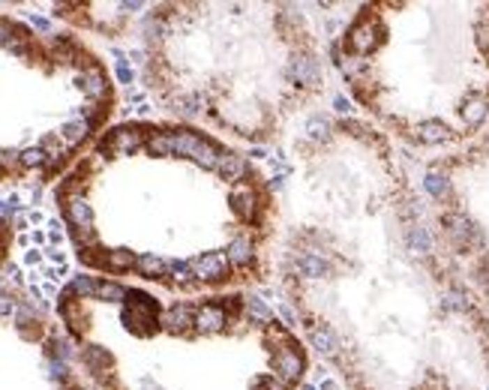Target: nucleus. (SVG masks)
<instances>
[{"mask_svg": "<svg viewBox=\"0 0 489 390\" xmlns=\"http://www.w3.org/2000/svg\"><path fill=\"white\" fill-rule=\"evenodd\" d=\"M84 363H91L93 369H105L108 363H112V357H108V352H103V348H84Z\"/></svg>", "mask_w": 489, "mask_h": 390, "instance_id": "obj_27", "label": "nucleus"}, {"mask_svg": "<svg viewBox=\"0 0 489 390\" xmlns=\"http://www.w3.org/2000/svg\"><path fill=\"white\" fill-rule=\"evenodd\" d=\"M135 262H138V258L129 253V249H114V253L105 255V267L108 270H129Z\"/></svg>", "mask_w": 489, "mask_h": 390, "instance_id": "obj_24", "label": "nucleus"}, {"mask_svg": "<svg viewBox=\"0 0 489 390\" xmlns=\"http://www.w3.org/2000/svg\"><path fill=\"white\" fill-rule=\"evenodd\" d=\"M303 390H313V387H303Z\"/></svg>", "mask_w": 489, "mask_h": 390, "instance_id": "obj_40", "label": "nucleus"}, {"mask_svg": "<svg viewBox=\"0 0 489 390\" xmlns=\"http://www.w3.org/2000/svg\"><path fill=\"white\" fill-rule=\"evenodd\" d=\"M313 345L322 354H336L339 352V339H336L333 330H327V327H315L313 330Z\"/></svg>", "mask_w": 489, "mask_h": 390, "instance_id": "obj_16", "label": "nucleus"}, {"mask_svg": "<svg viewBox=\"0 0 489 390\" xmlns=\"http://www.w3.org/2000/svg\"><path fill=\"white\" fill-rule=\"evenodd\" d=\"M13 309H15V303H13V297H6V294H0V318H6V315H13Z\"/></svg>", "mask_w": 489, "mask_h": 390, "instance_id": "obj_35", "label": "nucleus"}, {"mask_svg": "<svg viewBox=\"0 0 489 390\" xmlns=\"http://www.w3.org/2000/svg\"><path fill=\"white\" fill-rule=\"evenodd\" d=\"M292 75L297 78L301 84H318V66L313 63L309 57H301V60H294V69H292Z\"/></svg>", "mask_w": 489, "mask_h": 390, "instance_id": "obj_17", "label": "nucleus"}, {"mask_svg": "<svg viewBox=\"0 0 489 390\" xmlns=\"http://www.w3.org/2000/svg\"><path fill=\"white\" fill-rule=\"evenodd\" d=\"M66 390H78V387H66Z\"/></svg>", "mask_w": 489, "mask_h": 390, "instance_id": "obj_39", "label": "nucleus"}, {"mask_svg": "<svg viewBox=\"0 0 489 390\" xmlns=\"http://www.w3.org/2000/svg\"><path fill=\"white\" fill-rule=\"evenodd\" d=\"M135 267L142 270L147 279H159V276H163L165 270H168V264L163 262V258H156V255H142V258L135 262Z\"/></svg>", "mask_w": 489, "mask_h": 390, "instance_id": "obj_21", "label": "nucleus"}, {"mask_svg": "<svg viewBox=\"0 0 489 390\" xmlns=\"http://www.w3.org/2000/svg\"><path fill=\"white\" fill-rule=\"evenodd\" d=\"M462 117H465V123H472V126H477L481 120L486 117V99L483 96H472L465 103V108H462Z\"/></svg>", "mask_w": 489, "mask_h": 390, "instance_id": "obj_23", "label": "nucleus"}, {"mask_svg": "<svg viewBox=\"0 0 489 390\" xmlns=\"http://www.w3.org/2000/svg\"><path fill=\"white\" fill-rule=\"evenodd\" d=\"M333 105H336V112H339V114H348V112H352V103H348L345 96H336V99H333Z\"/></svg>", "mask_w": 489, "mask_h": 390, "instance_id": "obj_36", "label": "nucleus"}, {"mask_svg": "<svg viewBox=\"0 0 489 390\" xmlns=\"http://www.w3.org/2000/svg\"><path fill=\"white\" fill-rule=\"evenodd\" d=\"M423 189L432 198H444L447 195V189H451V183H447V177L442 174V172H426V177H423Z\"/></svg>", "mask_w": 489, "mask_h": 390, "instance_id": "obj_22", "label": "nucleus"}, {"mask_svg": "<svg viewBox=\"0 0 489 390\" xmlns=\"http://www.w3.org/2000/svg\"><path fill=\"white\" fill-rule=\"evenodd\" d=\"M408 249H412L414 255H426V253H432V234H429L426 228L414 225L412 232H408Z\"/></svg>", "mask_w": 489, "mask_h": 390, "instance_id": "obj_15", "label": "nucleus"}, {"mask_svg": "<svg viewBox=\"0 0 489 390\" xmlns=\"http://www.w3.org/2000/svg\"><path fill=\"white\" fill-rule=\"evenodd\" d=\"M213 172L219 177H225V180H241L243 172H246V163H243V156H237V153H228V150H223L219 153V163Z\"/></svg>", "mask_w": 489, "mask_h": 390, "instance_id": "obj_10", "label": "nucleus"}, {"mask_svg": "<svg viewBox=\"0 0 489 390\" xmlns=\"http://www.w3.org/2000/svg\"><path fill=\"white\" fill-rule=\"evenodd\" d=\"M33 24H36L39 30H48V22H45V18H33Z\"/></svg>", "mask_w": 489, "mask_h": 390, "instance_id": "obj_38", "label": "nucleus"}, {"mask_svg": "<svg viewBox=\"0 0 489 390\" xmlns=\"http://www.w3.org/2000/svg\"><path fill=\"white\" fill-rule=\"evenodd\" d=\"M378 36H375V24L373 22H357L352 30H348V48L354 54H369L375 48Z\"/></svg>", "mask_w": 489, "mask_h": 390, "instance_id": "obj_3", "label": "nucleus"}, {"mask_svg": "<svg viewBox=\"0 0 489 390\" xmlns=\"http://www.w3.org/2000/svg\"><path fill=\"white\" fill-rule=\"evenodd\" d=\"M61 315H63V322H66L69 327H73V333H82V330H84L82 309H78L75 303H66V300H63V303H61Z\"/></svg>", "mask_w": 489, "mask_h": 390, "instance_id": "obj_25", "label": "nucleus"}, {"mask_svg": "<svg viewBox=\"0 0 489 390\" xmlns=\"http://www.w3.org/2000/svg\"><path fill=\"white\" fill-rule=\"evenodd\" d=\"M444 225H447V234L453 237V243L456 246H468V240H477V232H474V225L468 223V219L462 213H447L444 216Z\"/></svg>", "mask_w": 489, "mask_h": 390, "instance_id": "obj_7", "label": "nucleus"}, {"mask_svg": "<svg viewBox=\"0 0 489 390\" xmlns=\"http://www.w3.org/2000/svg\"><path fill=\"white\" fill-rule=\"evenodd\" d=\"M159 303L153 297H147L142 292H126V313H123V322L126 327H133L138 336H147L156 330V322H159Z\"/></svg>", "mask_w": 489, "mask_h": 390, "instance_id": "obj_2", "label": "nucleus"}, {"mask_svg": "<svg viewBox=\"0 0 489 390\" xmlns=\"http://www.w3.org/2000/svg\"><path fill=\"white\" fill-rule=\"evenodd\" d=\"M87 120H75V123H66L63 126V133H61V138H63V150H69V147H75L78 142H84V135H87Z\"/></svg>", "mask_w": 489, "mask_h": 390, "instance_id": "obj_18", "label": "nucleus"}, {"mask_svg": "<svg viewBox=\"0 0 489 390\" xmlns=\"http://www.w3.org/2000/svg\"><path fill=\"white\" fill-rule=\"evenodd\" d=\"M223 324H225V313L219 306H202L195 313V327L202 330V333H216V330H223Z\"/></svg>", "mask_w": 489, "mask_h": 390, "instance_id": "obj_9", "label": "nucleus"}, {"mask_svg": "<svg viewBox=\"0 0 489 390\" xmlns=\"http://www.w3.org/2000/svg\"><path fill=\"white\" fill-rule=\"evenodd\" d=\"M297 267H301V273L309 279H322V276H327V270H331L324 258H318V255H303Z\"/></svg>", "mask_w": 489, "mask_h": 390, "instance_id": "obj_19", "label": "nucleus"}, {"mask_svg": "<svg viewBox=\"0 0 489 390\" xmlns=\"http://www.w3.org/2000/svg\"><path fill=\"white\" fill-rule=\"evenodd\" d=\"M444 306H451V309H468V300H465L462 292H447Z\"/></svg>", "mask_w": 489, "mask_h": 390, "instance_id": "obj_32", "label": "nucleus"}, {"mask_svg": "<svg viewBox=\"0 0 489 390\" xmlns=\"http://www.w3.org/2000/svg\"><path fill=\"white\" fill-rule=\"evenodd\" d=\"M117 78H121L123 84H129V82H133V69L126 66V60H123V54H117Z\"/></svg>", "mask_w": 489, "mask_h": 390, "instance_id": "obj_34", "label": "nucleus"}, {"mask_svg": "<svg viewBox=\"0 0 489 390\" xmlns=\"http://www.w3.org/2000/svg\"><path fill=\"white\" fill-rule=\"evenodd\" d=\"M417 135H421L423 144H442V142H447V138H451V129H447L444 123H438V120H426Z\"/></svg>", "mask_w": 489, "mask_h": 390, "instance_id": "obj_14", "label": "nucleus"}, {"mask_svg": "<svg viewBox=\"0 0 489 390\" xmlns=\"http://www.w3.org/2000/svg\"><path fill=\"white\" fill-rule=\"evenodd\" d=\"M96 297L103 300H126V288L114 283H96Z\"/></svg>", "mask_w": 489, "mask_h": 390, "instance_id": "obj_26", "label": "nucleus"}, {"mask_svg": "<svg viewBox=\"0 0 489 390\" xmlns=\"http://www.w3.org/2000/svg\"><path fill=\"white\" fill-rule=\"evenodd\" d=\"M142 142L144 138L138 129H117L108 142H103V153L105 150H112V153H133V150L142 147Z\"/></svg>", "mask_w": 489, "mask_h": 390, "instance_id": "obj_5", "label": "nucleus"}, {"mask_svg": "<svg viewBox=\"0 0 489 390\" xmlns=\"http://www.w3.org/2000/svg\"><path fill=\"white\" fill-rule=\"evenodd\" d=\"M232 202H234L237 216H241V219H253V213H255V193H253V189H249V186L234 189Z\"/></svg>", "mask_w": 489, "mask_h": 390, "instance_id": "obj_12", "label": "nucleus"}, {"mask_svg": "<svg viewBox=\"0 0 489 390\" xmlns=\"http://www.w3.org/2000/svg\"><path fill=\"white\" fill-rule=\"evenodd\" d=\"M246 306H249V315H253V318H258V322H271V309L264 306V300L249 297V300H246Z\"/></svg>", "mask_w": 489, "mask_h": 390, "instance_id": "obj_30", "label": "nucleus"}, {"mask_svg": "<svg viewBox=\"0 0 489 390\" xmlns=\"http://www.w3.org/2000/svg\"><path fill=\"white\" fill-rule=\"evenodd\" d=\"M82 87H84V93H87V96L103 99V96L108 93V82H105L103 69H99V66H87V69H84V75H82Z\"/></svg>", "mask_w": 489, "mask_h": 390, "instance_id": "obj_11", "label": "nucleus"}, {"mask_svg": "<svg viewBox=\"0 0 489 390\" xmlns=\"http://www.w3.org/2000/svg\"><path fill=\"white\" fill-rule=\"evenodd\" d=\"M151 153L156 156H168V153H177V156H193L198 165L204 168H216L219 163V153L223 150L213 147L211 142H204V138H198L193 133H172V135H156L151 138Z\"/></svg>", "mask_w": 489, "mask_h": 390, "instance_id": "obj_1", "label": "nucleus"}, {"mask_svg": "<svg viewBox=\"0 0 489 390\" xmlns=\"http://www.w3.org/2000/svg\"><path fill=\"white\" fill-rule=\"evenodd\" d=\"M193 270L198 279H223V273L228 270V255L225 253H211L202 255L193 262Z\"/></svg>", "mask_w": 489, "mask_h": 390, "instance_id": "obj_4", "label": "nucleus"}, {"mask_svg": "<svg viewBox=\"0 0 489 390\" xmlns=\"http://www.w3.org/2000/svg\"><path fill=\"white\" fill-rule=\"evenodd\" d=\"M45 163H48V153L43 147H31V150L22 153V165H27V168H36V165H45Z\"/></svg>", "mask_w": 489, "mask_h": 390, "instance_id": "obj_29", "label": "nucleus"}, {"mask_svg": "<svg viewBox=\"0 0 489 390\" xmlns=\"http://www.w3.org/2000/svg\"><path fill=\"white\" fill-rule=\"evenodd\" d=\"M306 133H309L313 142H322V138H327V133H331V123H327L324 117H313L306 123Z\"/></svg>", "mask_w": 489, "mask_h": 390, "instance_id": "obj_28", "label": "nucleus"}, {"mask_svg": "<svg viewBox=\"0 0 489 390\" xmlns=\"http://www.w3.org/2000/svg\"><path fill=\"white\" fill-rule=\"evenodd\" d=\"M172 273H174V279H177V283H193V276H195V270L193 267H189V264H183V262H174L172 264Z\"/></svg>", "mask_w": 489, "mask_h": 390, "instance_id": "obj_31", "label": "nucleus"}, {"mask_svg": "<svg viewBox=\"0 0 489 390\" xmlns=\"http://www.w3.org/2000/svg\"><path fill=\"white\" fill-rule=\"evenodd\" d=\"M228 262H232V264H249V262H253V243H249V240H234V243L232 246H228Z\"/></svg>", "mask_w": 489, "mask_h": 390, "instance_id": "obj_20", "label": "nucleus"}, {"mask_svg": "<svg viewBox=\"0 0 489 390\" xmlns=\"http://www.w3.org/2000/svg\"><path fill=\"white\" fill-rule=\"evenodd\" d=\"M165 324L172 327L174 333H183V330H186L189 324H195V318H193V309H189V306H183V303L172 306V309H168V315H165Z\"/></svg>", "mask_w": 489, "mask_h": 390, "instance_id": "obj_13", "label": "nucleus"}, {"mask_svg": "<svg viewBox=\"0 0 489 390\" xmlns=\"http://www.w3.org/2000/svg\"><path fill=\"white\" fill-rule=\"evenodd\" d=\"M481 283L486 285V292H489V267H481Z\"/></svg>", "mask_w": 489, "mask_h": 390, "instance_id": "obj_37", "label": "nucleus"}, {"mask_svg": "<svg viewBox=\"0 0 489 390\" xmlns=\"http://www.w3.org/2000/svg\"><path fill=\"white\" fill-rule=\"evenodd\" d=\"M15 30H13V24H9V22H0V45H15Z\"/></svg>", "mask_w": 489, "mask_h": 390, "instance_id": "obj_33", "label": "nucleus"}, {"mask_svg": "<svg viewBox=\"0 0 489 390\" xmlns=\"http://www.w3.org/2000/svg\"><path fill=\"white\" fill-rule=\"evenodd\" d=\"M276 366H279V375H283V384L288 387V384H294L297 378L303 375V357L294 352V348H288V352H283L279 354V360H276Z\"/></svg>", "mask_w": 489, "mask_h": 390, "instance_id": "obj_6", "label": "nucleus"}, {"mask_svg": "<svg viewBox=\"0 0 489 390\" xmlns=\"http://www.w3.org/2000/svg\"><path fill=\"white\" fill-rule=\"evenodd\" d=\"M66 216H69V223H73L75 228H82V232H91L93 210H91V204H87L82 195H73V198L66 202Z\"/></svg>", "mask_w": 489, "mask_h": 390, "instance_id": "obj_8", "label": "nucleus"}]
</instances>
